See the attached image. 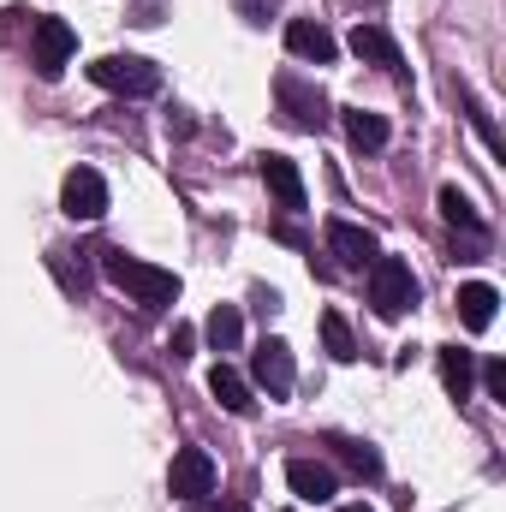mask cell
I'll return each instance as SVG.
<instances>
[{"label": "cell", "mask_w": 506, "mask_h": 512, "mask_svg": "<svg viewBox=\"0 0 506 512\" xmlns=\"http://www.w3.org/2000/svg\"><path fill=\"white\" fill-rule=\"evenodd\" d=\"M322 346H328L334 364H352V358H358V340H352V328H346L340 310H322Z\"/></svg>", "instance_id": "d6986e66"}, {"label": "cell", "mask_w": 506, "mask_h": 512, "mask_svg": "<svg viewBox=\"0 0 506 512\" xmlns=\"http://www.w3.org/2000/svg\"><path fill=\"white\" fill-rule=\"evenodd\" d=\"M435 203H441V215H447V227H465V233H483V215L471 209V197H465L459 185H441V197H435Z\"/></svg>", "instance_id": "ffe728a7"}, {"label": "cell", "mask_w": 506, "mask_h": 512, "mask_svg": "<svg viewBox=\"0 0 506 512\" xmlns=\"http://www.w3.org/2000/svg\"><path fill=\"white\" fill-rule=\"evenodd\" d=\"M465 108H471V126L483 131V143H489V149H495V155H501V137H495V120H489V108H483V102H477V96H465Z\"/></svg>", "instance_id": "7402d4cb"}, {"label": "cell", "mask_w": 506, "mask_h": 512, "mask_svg": "<svg viewBox=\"0 0 506 512\" xmlns=\"http://www.w3.org/2000/svg\"><path fill=\"white\" fill-rule=\"evenodd\" d=\"M262 185H268V197H274L280 209H292V215L310 203L304 173H298V161H286V155H262Z\"/></svg>", "instance_id": "30bf717a"}, {"label": "cell", "mask_w": 506, "mask_h": 512, "mask_svg": "<svg viewBox=\"0 0 506 512\" xmlns=\"http://www.w3.org/2000/svg\"><path fill=\"white\" fill-rule=\"evenodd\" d=\"M203 334H209L215 352H233V346L245 340V316H239V304H215L209 322H203Z\"/></svg>", "instance_id": "ac0fdd59"}, {"label": "cell", "mask_w": 506, "mask_h": 512, "mask_svg": "<svg viewBox=\"0 0 506 512\" xmlns=\"http://www.w3.org/2000/svg\"><path fill=\"white\" fill-rule=\"evenodd\" d=\"M90 84H102L114 96H155L161 90V66L143 60V54H102L90 66Z\"/></svg>", "instance_id": "3957f363"}, {"label": "cell", "mask_w": 506, "mask_h": 512, "mask_svg": "<svg viewBox=\"0 0 506 512\" xmlns=\"http://www.w3.org/2000/svg\"><path fill=\"white\" fill-rule=\"evenodd\" d=\"M286 48H292L298 60H310V66H334V60H340V42H334L322 24H310V18H292V24H286Z\"/></svg>", "instance_id": "8fae6325"}, {"label": "cell", "mask_w": 506, "mask_h": 512, "mask_svg": "<svg viewBox=\"0 0 506 512\" xmlns=\"http://www.w3.org/2000/svg\"><path fill=\"white\" fill-rule=\"evenodd\" d=\"M191 346H197V334H191V328H173V340H167V352H173V358H191Z\"/></svg>", "instance_id": "cb8c5ba5"}, {"label": "cell", "mask_w": 506, "mask_h": 512, "mask_svg": "<svg viewBox=\"0 0 506 512\" xmlns=\"http://www.w3.org/2000/svg\"><path fill=\"white\" fill-rule=\"evenodd\" d=\"M209 393L221 399V411H233V417H251L256 399H251V382L239 376V370H227V364H215L209 370Z\"/></svg>", "instance_id": "9a60e30c"}, {"label": "cell", "mask_w": 506, "mask_h": 512, "mask_svg": "<svg viewBox=\"0 0 506 512\" xmlns=\"http://www.w3.org/2000/svg\"><path fill=\"white\" fill-rule=\"evenodd\" d=\"M370 304H376L381 322H393V316H405V310L417 304V274H411V262H399V256H376V262H370Z\"/></svg>", "instance_id": "7a4b0ae2"}, {"label": "cell", "mask_w": 506, "mask_h": 512, "mask_svg": "<svg viewBox=\"0 0 506 512\" xmlns=\"http://www.w3.org/2000/svg\"><path fill=\"white\" fill-rule=\"evenodd\" d=\"M251 376L256 387H268V399H286L298 387V364H292V346L286 340H262L251 358Z\"/></svg>", "instance_id": "ba28073f"}, {"label": "cell", "mask_w": 506, "mask_h": 512, "mask_svg": "<svg viewBox=\"0 0 506 512\" xmlns=\"http://www.w3.org/2000/svg\"><path fill=\"white\" fill-rule=\"evenodd\" d=\"M60 209H66V221H102L108 215V179L96 167H72L60 185Z\"/></svg>", "instance_id": "8992f818"}, {"label": "cell", "mask_w": 506, "mask_h": 512, "mask_svg": "<svg viewBox=\"0 0 506 512\" xmlns=\"http://www.w3.org/2000/svg\"><path fill=\"white\" fill-rule=\"evenodd\" d=\"M352 54H358V60H370V66H387V72H405L399 42H393L381 24H370V18H358V30H352Z\"/></svg>", "instance_id": "5bb4252c"}, {"label": "cell", "mask_w": 506, "mask_h": 512, "mask_svg": "<svg viewBox=\"0 0 506 512\" xmlns=\"http://www.w3.org/2000/svg\"><path fill=\"white\" fill-rule=\"evenodd\" d=\"M495 304H501V292H495L489 280H465V286H459V322H465L471 334H489V328H495Z\"/></svg>", "instance_id": "4fadbf2b"}, {"label": "cell", "mask_w": 506, "mask_h": 512, "mask_svg": "<svg viewBox=\"0 0 506 512\" xmlns=\"http://www.w3.org/2000/svg\"><path fill=\"white\" fill-rule=\"evenodd\" d=\"M340 120H346V137H352V149H364V155L387 149V120H381V114H370V108H346Z\"/></svg>", "instance_id": "e0dca14e"}, {"label": "cell", "mask_w": 506, "mask_h": 512, "mask_svg": "<svg viewBox=\"0 0 506 512\" xmlns=\"http://www.w3.org/2000/svg\"><path fill=\"white\" fill-rule=\"evenodd\" d=\"M102 274L126 292L137 310H149V316H161V310L179 304V274L161 268V262H143V256H126V251H102Z\"/></svg>", "instance_id": "6da1fadb"}, {"label": "cell", "mask_w": 506, "mask_h": 512, "mask_svg": "<svg viewBox=\"0 0 506 512\" xmlns=\"http://www.w3.org/2000/svg\"><path fill=\"white\" fill-rule=\"evenodd\" d=\"M334 512H370V507H364V501H352V507H334Z\"/></svg>", "instance_id": "d4e9b609"}, {"label": "cell", "mask_w": 506, "mask_h": 512, "mask_svg": "<svg viewBox=\"0 0 506 512\" xmlns=\"http://www.w3.org/2000/svg\"><path fill=\"white\" fill-rule=\"evenodd\" d=\"M167 489L179 501H209L215 495V459L203 447H179L173 453V471H167Z\"/></svg>", "instance_id": "52a82bcc"}, {"label": "cell", "mask_w": 506, "mask_h": 512, "mask_svg": "<svg viewBox=\"0 0 506 512\" xmlns=\"http://www.w3.org/2000/svg\"><path fill=\"white\" fill-rule=\"evenodd\" d=\"M328 256L340 268H370L381 256V245H376V233L358 227V221H328Z\"/></svg>", "instance_id": "9c48e42d"}, {"label": "cell", "mask_w": 506, "mask_h": 512, "mask_svg": "<svg viewBox=\"0 0 506 512\" xmlns=\"http://www.w3.org/2000/svg\"><path fill=\"white\" fill-rule=\"evenodd\" d=\"M274 102H280V114L298 131H322L334 120V114H328V96H322L310 78H298V72H280V78H274Z\"/></svg>", "instance_id": "5b68a950"}, {"label": "cell", "mask_w": 506, "mask_h": 512, "mask_svg": "<svg viewBox=\"0 0 506 512\" xmlns=\"http://www.w3.org/2000/svg\"><path fill=\"white\" fill-rule=\"evenodd\" d=\"M483 387H489V399L506 405V358H483Z\"/></svg>", "instance_id": "603a6c76"}, {"label": "cell", "mask_w": 506, "mask_h": 512, "mask_svg": "<svg viewBox=\"0 0 506 512\" xmlns=\"http://www.w3.org/2000/svg\"><path fill=\"white\" fill-rule=\"evenodd\" d=\"M72 54H78V30H72L66 18H36V24H30V66H36L42 84H54Z\"/></svg>", "instance_id": "277c9868"}, {"label": "cell", "mask_w": 506, "mask_h": 512, "mask_svg": "<svg viewBox=\"0 0 506 512\" xmlns=\"http://www.w3.org/2000/svg\"><path fill=\"white\" fill-rule=\"evenodd\" d=\"M334 447H340V459H346V465H352L364 483H376V477H381V453L370 447V441H346V435H340Z\"/></svg>", "instance_id": "44dd1931"}, {"label": "cell", "mask_w": 506, "mask_h": 512, "mask_svg": "<svg viewBox=\"0 0 506 512\" xmlns=\"http://www.w3.org/2000/svg\"><path fill=\"white\" fill-rule=\"evenodd\" d=\"M441 387L465 405V399H471V387H477V358H471V352H459V346H441Z\"/></svg>", "instance_id": "2e32d148"}, {"label": "cell", "mask_w": 506, "mask_h": 512, "mask_svg": "<svg viewBox=\"0 0 506 512\" xmlns=\"http://www.w3.org/2000/svg\"><path fill=\"white\" fill-rule=\"evenodd\" d=\"M286 483H292V495H298L304 507H328V501H334V489H340V483H334V471H328V465H316V459H292V465H286Z\"/></svg>", "instance_id": "7c38bea8"}]
</instances>
